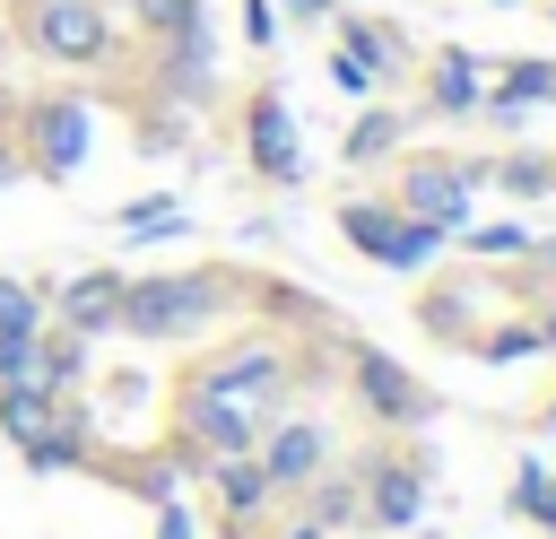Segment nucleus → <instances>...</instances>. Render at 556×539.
<instances>
[{
    "mask_svg": "<svg viewBox=\"0 0 556 539\" xmlns=\"http://www.w3.org/2000/svg\"><path fill=\"white\" fill-rule=\"evenodd\" d=\"M243 148H252V174L261 183H304V139H295V113H287V96L278 87H261L252 104H243Z\"/></svg>",
    "mask_w": 556,
    "mask_h": 539,
    "instance_id": "nucleus-7",
    "label": "nucleus"
},
{
    "mask_svg": "<svg viewBox=\"0 0 556 539\" xmlns=\"http://www.w3.org/2000/svg\"><path fill=\"white\" fill-rule=\"evenodd\" d=\"M78 461H87V417L61 400V417L26 443V469H43V478H52V469H78Z\"/></svg>",
    "mask_w": 556,
    "mask_h": 539,
    "instance_id": "nucleus-20",
    "label": "nucleus"
},
{
    "mask_svg": "<svg viewBox=\"0 0 556 539\" xmlns=\"http://www.w3.org/2000/svg\"><path fill=\"white\" fill-rule=\"evenodd\" d=\"M400 139H408V113H400V104H365V113L339 130V156H348V165H382Z\"/></svg>",
    "mask_w": 556,
    "mask_h": 539,
    "instance_id": "nucleus-17",
    "label": "nucleus"
},
{
    "mask_svg": "<svg viewBox=\"0 0 556 539\" xmlns=\"http://www.w3.org/2000/svg\"><path fill=\"white\" fill-rule=\"evenodd\" d=\"M348 383H356V400H365L382 426H417V417H434V400L417 391V374H408L400 356H382V348H348Z\"/></svg>",
    "mask_w": 556,
    "mask_h": 539,
    "instance_id": "nucleus-8",
    "label": "nucleus"
},
{
    "mask_svg": "<svg viewBox=\"0 0 556 539\" xmlns=\"http://www.w3.org/2000/svg\"><path fill=\"white\" fill-rule=\"evenodd\" d=\"M348 52H356V61H374L382 78H400V70H408V35H400V26H382V17H348Z\"/></svg>",
    "mask_w": 556,
    "mask_h": 539,
    "instance_id": "nucleus-22",
    "label": "nucleus"
},
{
    "mask_svg": "<svg viewBox=\"0 0 556 539\" xmlns=\"http://www.w3.org/2000/svg\"><path fill=\"white\" fill-rule=\"evenodd\" d=\"M35 339H43V296L26 278H0V383H26Z\"/></svg>",
    "mask_w": 556,
    "mask_h": 539,
    "instance_id": "nucleus-12",
    "label": "nucleus"
},
{
    "mask_svg": "<svg viewBox=\"0 0 556 539\" xmlns=\"http://www.w3.org/2000/svg\"><path fill=\"white\" fill-rule=\"evenodd\" d=\"M547 539H556V522H547Z\"/></svg>",
    "mask_w": 556,
    "mask_h": 539,
    "instance_id": "nucleus-39",
    "label": "nucleus"
},
{
    "mask_svg": "<svg viewBox=\"0 0 556 539\" xmlns=\"http://www.w3.org/2000/svg\"><path fill=\"white\" fill-rule=\"evenodd\" d=\"M539 104H556V61H513V70H495V87L478 96L486 122H530Z\"/></svg>",
    "mask_w": 556,
    "mask_h": 539,
    "instance_id": "nucleus-14",
    "label": "nucleus"
},
{
    "mask_svg": "<svg viewBox=\"0 0 556 539\" xmlns=\"http://www.w3.org/2000/svg\"><path fill=\"white\" fill-rule=\"evenodd\" d=\"M339 0H278V17H330Z\"/></svg>",
    "mask_w": 556,
    "mask_h": 539,
    "instance_id": "nucleus-33",
    "label": "nucleus"
},
{
    "mask_svg": "<svg viewBox=\"0 0 556 539\" xmlns=\"http://www.w3.org/2000/svg\"><path fill=\"white\" fill-rule=\"evenodd\" d=\"M443 252V226H426V217H400L391 226V243H382V270H426Z\"/></svg>",
    "mask_w": 556,
    "mask_h": 539,
    "instance_id": "nucleus-24",
    "label": "nucleus"
},
{
    "mask_svg": "<svg viewBox=\"0 0 556 539\" xmlns=\"http://www.w3.org/2000/svg\"><path fill=\"white\" fill-rule=\"evenodd\" d=\"M547 522H556V478H547V496H539V530H547Z\"/></svg>",
    "mask_w": 556,
    "mask_h": 539,
    "instance_id": "nucleus-34",
    "label": "nucleus"
},
{
    "mask_svg": "<svg viewBox=\"0 0 556 539\" xmlns=\"http://www.w3.org/2000/svg\"><path fill=\"white\" fill-rule=\"evenodd\" d=\"M391 226H400V209H391V200H339V235H348L365 261H382Z\"/></svg>",
    "mask_w": 556,
    "mask_h": 539,
    "instance_id": "nucleus-23",
    "label": "nucleus"
},
{
    "mask_svg": "<svg viewBox=\"0 0 556 539\" xmlns=\"http://www.w3.org/2000/svg\"><path fill=\"white\" fill-rule=\"evenodd\" d=\"M339 9H356V0H339Z\"/></svg>",
    "mask_w": 556,
    "mask_h": 539,
    "instance_id": "nucleus-38",
    "label": "nucleus"
},
{
    "mask_svg": "<svg viewBox=\"0 0 556 539\" xmlns=\"http://www.w3.org/2000/svg\"><path fill=\"white\" fill-rule=\"evenodd\" d=\"M200 478L217 487V504H226V522H252V513H261V504L278 496V487L261 478V461H252V452H217V461H208Z\"/></svg>",
    "mask_w": 556,
    "mask_h": 539,
    "instance_id": "nucleus-16",
    "label": "nucleus"
},
{
    "mask_svg": "<svg viewBox=\"0 0 556 539\" xmlns=\"http://www.w3.org/2000/svg\"><path fill=\"white\" fill-rule=\"evenodd\" d=\"M26 43L43 52V61H70V70H96L104 52H113V17L96 9V0H26Z\"/></svg>",
    "mask_w": 556,
    "mask_h": 539,
    "instance_id": "nucleus-3",
    "label": "nucleus"
},
{
    "mask_svg": "<svg viewBox=\"0 0 556 539\" xmlns=\"http://www.w3.org/2000/svg\"><path fill=\"white\" fill-rule=\"evenodd\" d=\"M113 226H122L130 243H165V235H182L191 217H182V200H174V191H139V200H122V209H113Z\"/></svg>",
    "mask_w": 556,
    "mask_h": 539,
    "instance_id": "nucleus-19",
    "label": "nucleus"
},
{
    "mask_svg": "<svg viewBox=\"0 0 556 539\" xmlns=\"http://www.w3.org/2000/svg\"><path fill=\"white\" fill-rule=\"evenodd\" d=\"M304 522H313V530H330V539H339L348 522H365V504H356V478H339V469H313V478H304Z\"/></svg>",
    "mask_w": 556,
    "mask_h": 539,
    "instance_id": "nucleus-18",
    "label": "nucleus"
},
{
    "mask_svg": "<svg viewBox=\"0 0 556 539\" xmlns=\"http://www.w3.org/2000/svg\"><path fill=\"white\" fill-rule=\"evenodd\" d=\"M26 139H35V174L70 183L96 148V104L87 96H43V104H26Z\"/></svg>",
    "mask_w": 556,
    "mask_h": 539,
    "instance_id": "nucleus-5",
    "label": "nucleus"
},
{
    "mask_svg": "<svg viewBox=\"0 0 556 539\" xmlns=\"http://www.w3.org/2000/svg\"><path fill=\"white\" fill-rule=\"evenodd\" d=\"M513 200H547L556 191V156H539V148H521V156H504V165H486Z\"/></svg>",
    "mask_w": 556,
    "mask_h": 539,
    "instance_id": "nucleus-25",
    "label": "nucleus"
},
{
    "mask_svg": "<svg viewBox=\"0 0 556 539\" xmlns=\"http://www.w3.org/2000/svg\"><path fill=\"white\" fill-rule=\"evenodd\" d=\"M156 539H200V522H191V504H182V496H165V504H156Z\"/></svg>",
    "mask_w": 556,
    "mask_h": 539,
    "instance_id": "nucleus-32",
    "label": "nucleus"
},
{
    "mask_svg": "<svg viewBox=\"0 0 556 539\" xmlns=\"http://www.w3.org/2000/svg\"><path fill=\"white\" fill-rule=\"evenodd\" d=\"M278 539H330V530H313V522H295V530H278Z\"/></svg>",
    "mask_w": 556,
    "mask_h": 539,
    "instance_id": "nucleus-35",
    "label": "nucleus"
},
{
    "mask_svg": "<svg viewBox=\"0 0 556 539\" xmlns=\"http://www.w3.org/2000/svg\"><path fill=\"white\" fill-rule=\"evenodd\" d=\"M52 417H61V400H52V391H35V383H0V435H9L17 452H26Z\"/></svg>",
    "mask_w": 556,
    "mask_h": 539,
    "instance_id": "nucleus-21",
    "label": "nucleus"
},
{
    "mask_svg": "<svg viewBox=\"0 0 556 539\" xmlns=\"http://www.w3.org/2000/svg\"><path fill=\"white\" fill-rule=\"evenodd\" d=\"M495 9H513V0H495Z\"/></svg>",
    "mask_w": 556,
    "mask_h": 539,
    "instance_id": "nucleus-37",
    "label": "nucleus"
},
{
    "mask_svg": "<svg viewBox=\"0 0 556 539\" xmlns=\"http://www.w3.org/2000/svg\"><path fill=\"white\" fill-rule=\"evenodd\" d=\"M460 243H469L478 261H521V252H530V226L495 217V226H460Z\"/></svg>",
    "mask_w": 556,
    "mask_h": 539,
    "instance_id": "nucleus-27",
    "label": "nucleus"
},
{
    "mask_svg": "<svg viewBox=\"0 0 556 539\" xmlns=\"http://www.w3.org/2000/svg\"><path fill=\"white\" fill-rule=\"evenodd\" d=\"M243 43H278V0H243Z\"/></svg>",
    "mask_w": 556,
    "mask_h": 539,
    "instance_id": "nucleus-31",
    "label": "nucleus"
},
{
    "mask_svg": "<svg viewBox=\"0 0 556 539\" xmlns=\"http://www.w3.org/2000/svg\"><path fill=\"white\" fill-rule=\"evenodd\" d=\"M200 17H208V0H130V26L156 35V43H174V35L200 26Z\"/></svg>",
    "mask_w": 556,
    "mask_h": 539,
    "instance_id": "nucleus-26",
    "label": "nucleus"
},
{
    "mask_svg": "<svg viewBox=\"0 0 556 539\" xmlns=\"http://www.w3.org/2000/svg\"><path fill=\"white\" fill-rule=\"evenodd\" d=\"M356 504H365L374 530H417V522H426V461L374 452V461L356 469Z\"/></svg>",
    "mask_w": 556,
    "mask_h": 539,
    "instance_id": "nucleus-6",
    "label": "nucleus"
},
{
    "mask_svg": "<svg viewBox=\"0 0 556 539\" xmlns=\"http://www.w3.org/2000/svg\"><path fill=\"white\" fill-rule=\"evenodd\" d=\"M478 96H486V70H478V52H469V43H443V52H434V70H426V113H443V122H469V113H478Z\"/></svg>",
    "mask_w": 556,
    "mask_h": 539,
    "instance_id": "nucleus-13",
    "label": "nucleus"
},
{
    "mask_svg": "<svg viewBox=\"0 0 556 539\" xmlns=\"http://www.w3.org/2000/svg\"><path fill=\"white\" fill-rule=\"evenodd\" d=\"M113 322H122V270H78V278H61V296H52V330L104 339Z\"/></svg>",
    "mask_w": 556,
    "mask_h": 539,
    "instance_id": "nucleus-10",
    "label": "nucleus"
},
{
    "mask_svg": "<svg viewBox=\"0 0 556 539\" xmlns=\"http://www.w3.org/2000/svg\"><path fill=\"white\" fill-rule=\"evenodd\" d=\"M252 461H261V478H269V487H304L313 469H330V435H321L313 417H278V426H261Z\"/></svg>",
    "mask_w": 556,
    "mask_h": 539,
    "instance_id": "nucleus-9",
    "label": "nucleus"
},
{
    "mask_svg": "<svg viewBox=\"0 0 556 539\" xmlns=\"http://www.w3.org/2000/svg\"><path fill=\"white\" fill-rule=\"evenodd\" d=\"M330 87H339V96H374V87H382V70H374V61H356V52L339 43V52H330Z\"/></svg>",
    "mask_w": 556,
    "mask_h": 539,
    "instance_id": "nucleus-28",
    "label": "nucleus"
},
{
    "mask_svg": "<svg viewBox=\"0 0 556 539\" xmlns=\"http://www.w3.org/2000/svg\"><path fill=\"white\" fill-rule=\"evenodd\" d=\"M486 183V165H460V156H417V165H400V217H426V226H443V235H460L469 226V191Z\"/></svg>",
    "mask_w": 556,
    "mask_h": 539,
    "instance_id": "nucleus-4",
    "label": "nucleus"
},
{
    "mask_svg": "<svg viewBox=\"0 0 556 539\" xmlns=\"http://www.w3.org/2000/svg\"><path fill=\"white\" fill-rule=\"evenodd\" d=\"M539 426H547V435H556V400H547V417H539Z\"/></svg>",
    "mask_w": 556,
    "mask_h": 539,
    "instance_id": "nucleus-36",
    "label": "nucleus"
},
{
    "mask_svg": "<svg viewBox=\"0 0 556 539\" xmlns=\"http://www.w3.org/2000/svg\"><path fill=\"white\" fill-rule=\"evenodd\" d=\"M182 443H200L208 461L217 452H252L261 443V417L243 400H217V391H182Z\"/></svg>",
    "mask_w": 556,
    "mask_h": 539,
    "instance_id": "nucleus-11",
    "label": "nucleus"
},
{
    "mask_svg": "<svg viewBox=\"0 0 556 539\" xmlns=\"http://www.w3.org/2000/svg\"><path fill=\"white\" fill-rule=\"evenodd\" d=\"M191 391L243 400L261 426H278V409H287V356H278V339H243V348H217V356L191 374Z\"/></svg>",
    "mask_w": 556,
    "mask_h": 539,
    "instance_id": "nucleus-2",
    "label": "nucleus"
},
{
    "mask_svg": "<svg viewBox=\"0 0 556 539\" xmlns=\"http://www.w3.org/2000/svg\"><path fill=\"white\" fill-rule=\"evenodd\" d=\"M530 348H539V322H513V330H486V339H478L486 365H513V356H530Z\"/></svg>",
    "mask_w": 556,
    "mask_h": 539,
    "instance_id": "nucleus-29",
    "label": "nucleus"
},
{
    "mask_svg": "<svg viewBox=\"0 0 556 539\" xmlns=\"http://www.w3.org/2000/svg\"><path fill=\"white\" fill-rule=\"evenodd\" d=\"M539 496H547V461H521V469H513V513L539 522Z\"/></svg>",
    "mask_w": 556,
    "mask_h": 539,
    "instance_id": "nucleus-30",
    "label": "nucleus"
},
{
    "mask_svg": "<svg viewBox=\"0 0 556 539\" xmlns=\"http://www.w3.org/2000/svg\"><path fill=\"white\" fill-rule=\"evenodd\" d=\"M226 313V278L217 270H156V278H122V322L130 339H191Z\"/></svg>",
    "mask_w": 556,
    "mask_h": 539,
    "instance_id": "nucleus-1",
    "label": "nucleus"
},
{
    "mask_svg": "<svg viewBox=\"0 0 556 539\" xmlns=\"http://www.w3.org/2000/svg\"><path fill=\"white\" fill-rule=\"evenodd\" d=\"M26 383H35V391H52V400H70V391L87 383V339H78V330H52V322H43V339H35V365H26Z\"/></svg>",
    "mask_w": 556,
    "mask_h": 539,
    "instance_id": "nucleus-15",
    "label": "nucleus"
}]
</instances>
